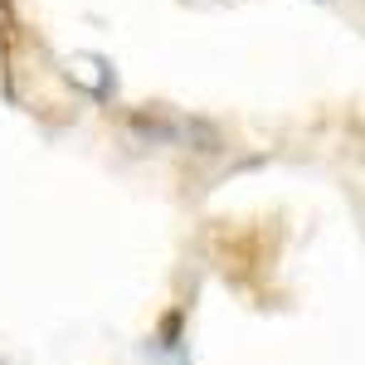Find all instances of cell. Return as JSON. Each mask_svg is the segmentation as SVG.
I'll return each instance as SVG.
<instances>
[]
</instances>
